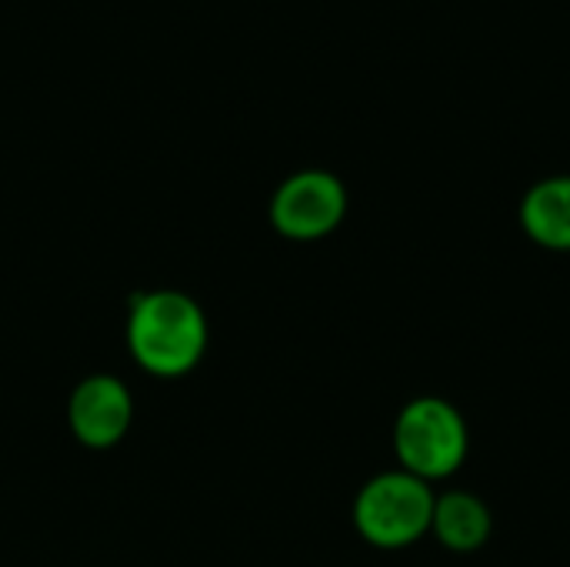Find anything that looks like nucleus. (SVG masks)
I'll use <instances>...</instances> for the list:
<instances>
[{"instance_id":"nucleus-2","label":"nucleus","mask_w":570,"mask_h":567,"mask_svg":"<svg viewBox=\"0 0 570 567\" xmlns=\"http://www.w3.org/2000/svg\"><path fill=\"white\" fill-rule=\"evenodd\" d=\"M471 451V431L464 414L434 394L414 398L401 408L394 421V454L397 468L438 485L454 478Z\"/></svg>"},{"instance_id":"nucleus-7","label":"nucleus","mask_w":570,"mask_h":567,"mask_svg":"<svg viewBox=\"0 0 570 567\" xmlns=\"http://www.w3.org/2000/svg\"><path fill=\"white\" fill-rule=\"evenodd\" d=\"M521 227L538 247L570 254V174L544 177L524 194Z\"/></svg>"},{"instance_id":"nucleus-6","label":"nucleus","mask_w":570,"mask_h":567,"mask_svg":"<svg viewBox=\"0 0 570 567\" xmlns=\"http://www.w3.org/2000/svg\"><path fill=\"white\" fill-rule=\"evenodd\" d=\"M431 535L454 555H474L491 541L494 515L484 498L454 488L434 498Z\"/></svg>"},{"instance_id":"nucleus-4","label":"nucleus","mask_w":570,"mask_h":567,"mask_svg":"<svg viewBox=\"0 0 570 567\" xmlns=\"http://www.w3.org/2000/svg\"><path fill=\"white\" fill-rule=\"evenodd\" d=\"M267 217L287 241H321L347 217V187L337 174L307 167L281 180L271 197Z\"/></svg>"},{"instance_id":"nucleus-1","label":"nucleus","mask_w":570,"mask_h":567,"mask_svg":"<svg viewBox=\"0 0 570 567\" xmlns=\"http://www.w3.org/2000/svg\"><path fill=\"white\" fill-rule=\"evenodd\" d=\"M124 338L140 371L174 381L187 378L204 361L210 324L204 307L187 291L154 287L130 294Z\"/></svg>"},{"instance_id":"nucleus-5","label":"nucleus","mask_w":570,"mask_h":567,"mask_svg":"<svg viewBox=\"0 0 570 567\" xmlns=\"http://www.w3.org/2000/svg\"><path fill=\"white\" fill-rule=\"evenodd\" d=\"M134 424V394L117 374H87L67 401V428L77 444L107 451Z\"/></svg>"},{"instance_id":"nucleus-3","label":"nucleus","mask_w":570,"mask_h":567,"mask_svg":"<svg viewBox=\"0 0 570 567\" xmlns=\"http://www.w3.org/2000/svg\"><path fill=\"white\" fill-rule=\"evenodd\" d=\"M434 485L394 468L381 471L354 498L357 535L381 551H404L431 535L434 518Z\"/></svg>"}]
</instances>
